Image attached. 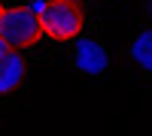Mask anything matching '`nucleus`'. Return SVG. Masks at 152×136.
I'll return each instance as SVG.
<instances>
[{
    "instance_id": "1",
    "label": "nucleus",
    "mask_w": 152,
    "mask_h": 136,
    "mask_svg": "<svg viewBox=\"0 0 152 136\" xmlns=\"http://www.w3.org/2000/svg\"><path fill=\"white\" fill-rule=\"evenodd\" d=\"M40 24H43V36L64 42V40H76L85 24L82 6L76 0H46V9L40 12Z\"/></svg>"
},
{
    "instance_id": "2",
    "label": "nucleus",
    "mask_w": 152,
    "mask_h": 136,
    "mask_svg": "<svg viewBox=\"0 0 152 136\" xmlns=\"http://www.w3.org/2000/svg\"><path fill=\"white\" fill-rule=\"evenodd\" d=\"M0 36H3L12 48H28V45H34L43 36L40 15H34L28 6L3 9V15H0Z\"/></svg>"
},
{
    "instance_id": "3",
    "label": "nucleus",
    "mask_w": 152,
    "mask_h": 136,
    "mask_svg": "<svg viewBox=\"0 0 152 136\" xmlns=\"http://www.w3.org/2000/svg\"><path fill=\"white\" fill-rule=\"evenodd\" d=\"M73 64H76V70L88 73V76H100V73L107 70V64H110V55H107V48L97 40H91V36H76Z\"/></svg>"
},
{
    "instance_id": "4",
    "label": "nucleus",
    "mask_w": 152,
    "mask_h": 136,
    "mask_svg": "<svg viewBox=\"0 0 152 136\" xmlns=\"http://www.w3.org/2000/svg\"><path fill=\"white\" fill-rule=\"evenodd\" d=\"M24 73H28V64H24V58L15 52V48H12L9 55H3L0 58V94L15 91L24 82Z\"/></svg>"
},
{
    "instance_id": "5",
    "label": "nucleus",
    "mask_w": 152,
    "mask_h": 136,
    "mask_svg": "<svg viewBox=\"0 0 152 136\" xmlns=\"http://www.w3.org/2000/svg\"><path fill=\"white\" fill-rule=\"evenodd\" d=\"M131 58H134L146 73H152V30L137 33V40L131 42Z\"/></svg>"
},
{
    "instance_id": "6",
    "label": "nucleus",
    "mask_w": 152,
    "mask_h": 136,
    "mask_svg": "<svg viewBox=\"0 0 152 136\" xmlns=\"http://www.w3.org/2000/svg\"><path fill=\"white\" fill-rule=\"evenodd\" d=\"M9 52H12V45L3 40V36H0V58H3V55H9Z\"/></svg>"
},
{
    "instance_id": "7",
    "label": "nucleus",
    "mask_w": 152,
    "mask_h": 136,
    "mask_svg": "<svg viewBox=\"0 0 152 136\" xmlns=\"http://www.w3.org/2000/svg\"><path fill=\"white\" fill-rule=\"evenodd\" d=\"M149 15H152V0H149Z\"/></svg>"
},
{
    "instance_id": "8",
    "label": "nucleus",
    "mask_w": 152,
    "mask_h": 136,
    "mask_svg": "<svg viewBox=\"0 0 152 136\" xmlns=\"http://www.w3.org/2000/svg\"><path fill=\"white\" fill-rule=\"evenodd\" d=\"M0 15H3V3H0Z\"/></svg>"
}]
</instances>
